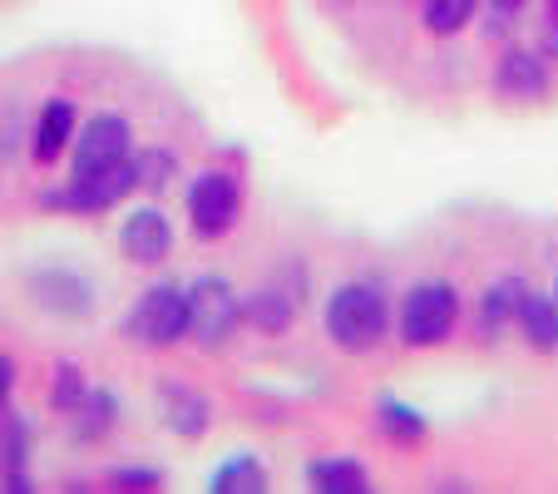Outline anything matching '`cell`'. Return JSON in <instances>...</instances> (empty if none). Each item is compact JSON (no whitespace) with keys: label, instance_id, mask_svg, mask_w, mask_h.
Instances as JSON below:
<instances>
[{"label":"cell","instance_id":"14","mask_svg":"<svg viewBox=\"0 0 558 494\" xmlns=\"http://www.w3.org/2000/svg\"><path fill=\"white\" fill-rule=\"evenodd\" d=\"M70 134H74V105L70 99H50V105L40 109V124H35V158H40V164L60 158Z\"/></svg>","mask_w":558,"mask_h":494},{"label":"cell","instance_id":"24","mask_svg":"<svg viewBox=\"0 0 558 494\" xmlns=\"http://www.w3.org/2000/svg\"><path fill=\"white\" fill-rule=\"evenodd\" d=\"M114 490H154V484H163V474L148 470V465H124V470H114Z\"/></svg>","mask_w":558,"mask_h":494},{"label":"cell","instance_id":"21","mask_svg":"<svg viewBox=\"0 0 558 494\" xmlns=\"http://www.w3.org/2000/svg\"><path fill=\"white\" fill-rule=\"evenodd\" d=\"M134 173H138V193H158L163 183L179 173V158L169 148H138L134 154Z\"/></svg>","mask_w":558,"mask_h":494},{"label":"cell","instance_id":"26","mask_svg":"<svg viewBox=\"0 0 558 494\" xmlns=\"http://www.w3.org/2000/svg\"><path fill=\"white\" fill-rule=\"evenodd\" d=\"M548 55H558V0H548V40H544Z\"/></svg>","mask_w":558,"mask_h":494},{"label":"cell","instance_id":"13","mask_svg":"<svg viewBox=\"0 0 558 494\" xmlns=\"http://www.w3.org/2000/svg\"><path fill=\"white\" fill-rule=\"evenodd\" d=\"M306 484L322 494H361V490H371V474H366V465L351 460V455H331V460L306 465Z\"/></svg>","mask_w":558,"mask_h":494},{"label":"cell","instance_id":"16","mask_svg":"<svg viewBox=\"0 0 558 494\" xmlns=\"http://www.w3.org/2000/svg\"><path fill=\"white\" fill-rule=\"evenodd\" d=\"M292 316H296V306H292V297H287L282 287H263V292H253L243 302V322L263 326V332H287Z\"/></svg>","mask_w":558,"mask_h":494},{"label":"cell","instance_id":"27","mask_svg":"<svg viewBox=\"0 0 558 494\" xmlns=\"http://www.w3.org/2000/svg\"><path fill=\"white\" fill-rule=\"evenodd\" d=\"M489 5H495V11H499V15H514V11H524L529 0H489Z\"/></svg>","mask_w":558,"mask_h":494},{"label":"cell","instance_id":"18","mask_svg":"<svg viewBox=\"0 0 558 494\" xmlns=\"http://www.w3.org/2000/svg\"><path fill=\"white\" fill-rule=\"evenodd\" d=\"M376 421H380V431H386L390 441H401V445H421L425 441V415L415 406H405V400H396V396H386L376 406Z\"/></svg>","mask_w":558,"mask_h":494},{"label":"cell","instance_id":"5","mask_svg":"<svg viewBox=\"0 0 558 494\" xmlns=\"http://www.w3.org/2000/svg\"><path fill=\"white\" fill-rule=\"evenodd\" d=\"M243 326V297L222 277H198L189 287V337L198 347H222Z\"/></svg>","mask_w":558,"mask_h":494},{"label":"cell","instance_id":"12","mask_svg":"<svg viewBox=\"0 0 558 494\" xmlns=\"http://www.w3.org/2000/svg\"><path fill=\"white\" fill-rule=\"evenodd\" d=\"M514 326L534 351H558V297L524 292L514 306Z\"/></svg>","mask_w":558,"mask_h":494},{"label":"cell","instance_id":"4","mask_svg":"<svg viewBox=\"0 0 558 494\" xmlns=\"http://www.w3.org/2000/svg\"><path fill=\"white\" fill-rule=\"evenodd\" d=\"M129 193H138L134 154H129L124 164H109V169L74 173V183L45 193L40 203H45V208H54V213H105V208H114L119 198H129Z\"/></svg>","mask_w":558,"mask_h":494},{"label":"cell","instance_id":"3","mask_svg":"<svg viewBox=\"0 0 558 494\" xmlns=\"http://www.w3.org/2000/svg\"><path fill=\"white\" fill-rule=\"evenodd\" d=\"M454 316H460V297L450 282H415L401 297V341L405 347H440L454 332Z\"/></svg>","mask_w":558,"mask_h":494},{"label":"cell","instance_id":"11","mask_svg":"<svg viewBox=\"0 0 558 494\" xmlns=\"http://www.w3.org/2000/svg\"><path fill=\"white\" fill-rule=\"evenodd\" d=\"M31 292L40 297V306H50V312H60V316H80V312H89V302H95V287H89L85 277L64 273V267L35 273Z\"/></svg>","mask_w":558,"mask_h":494},{"label":"cell","instance_id":"25","mask_svg":"<svg viewBox=\"0 0 558 494\" xmlns=\"http://www.w3.org/2000/svg\"><path fill=\"white\" fill-rule=\"evenodd\" d=\"M11 390H15V361H11V357H0V410H5Z\"/></svg>","mask_w":558,"mask_h":494},{"label":"cell","instance_id":"19","mask_svg":"<svg viewBox=\"0 0 558 494\" xmlns=\"http://www.w3.org/2000/svg\"><path fill=\"white\" fill-rule=\"evenodd\" d=\"M529 287L524 282H514V277H505V282H495L485 292V312H480V332L485 337H499V326L505 322H514V306H519V297H524Z\"/></svg>","mask_w":558,"mask_h":494},{"label":"cell","instance_id":"6","mask_svg":"<svg viewBox=\"0 0 558 494\" xmlns=\"http://www.w3.org/2000/svg\"><path fill=\"white\" fill-rule=\"evenodd\" d=\"M238 203H243V193H238V179L222 169H208L193 179L189 189V222L198 238H222V232L238 222Z\"/></svg>","mask_w":558,"mask_h":494},{"label":"cell","instance_id":"1","mask_svg":"<svg viewBox=\"0 0 558 494\" xmlns=\"http://www.w3.org/2000/svg\"><path fill=\"white\" fill-rule=\"evenodd\" d=\"M386 326H390V306L371 282H341L327 297V332L337 347L366 351L386 337Z\"/></svg>","mask_w":558,"mask_h":494},{"label":"cell","instance_id":"8","mask_svg":"<svg viewBox=\"0 0 558 494\" xmlns=\"http://www.w3.org/2000/svg\"><path fill=\"white\" fill-rule=\"evenodd\" d=\"M158 421L183 441H203L213 421V406L189 386V381H158Z\"/></svg>","mask_w":558,"mask_h":494},{"label":"cell","instance_id":"9","mask_svg":"<svg viewBox=\"0 0 558 494\" xmlns=\"http://www.w3.org/2000/svg\"><path fill=\"white\" fill-rule=\"evenodd\" d=\"M119 248H124V257H134L144 267L163 263L173 253V222L163 218V208H134L119 228Z\"/></svg>","mask_w":558,"mask_h":494},{"label":"cell","instance_id":"7","mask_svg":"<svg viewBox=\"0 0 558 494\" xmlns=\"http://www.w3.org/2000/svg\"><path fill=\"white\" fill-rule=\"evenodd\" d=\"M134 154V138H129V124L119 115H95L85 124V134L74 138V173H95L109 169V164H124Z\"/></svg>","mask_w":558,"mask_h":494},{"label":"cell","instance_id":"17","mask_svg":"<svg viewBox=\"0 0 558 494\" xmlns=\"http://www.w3.org/2000/svg\"><path fill=\"white\" fill-rule=\"evenodd\" d=\"M114 415H119V400L109 396L105 386H89L85 406L74 410L70 421H74V435H80V441H105L109 425H114Z\"/></svg>","mask_w":558,"mask_h":494},{"label":"cell","instance_id":"2","mask_svg":"<svg viewBox=\"0 0 558 494\" xmlns=\"http://www.w3.org/2000/svg\"><path fill=\"white\" fill-rule=\"evenodd\" d=\"M124 337L138 347H173L189 337V292L173 282H154L124 316Z\"/></svg>","mask_w":558,"mask_h":494},{"label":"cell","instance_id":"10","mask_svg":"<svg viewBox=\"0 0 558 494\" xmlns=\"http://www.w3.org/2000/svg\"><path fill=\"white\" fill-rule=\"evenodd\" d=\"M495 89L505 99H519V105H534V99L548 95V70L538 55L529 50H509L499 60V74H495Z\"/></svg>","mask_w":558,"mask_h":494},{"label":"cell","instance_id":"23","mask_svg":"<svg viewBox=\"0 0 558 494\" xmlns=\"http://www.w3.org/2000/svg\"><path fill=\"white\" fill-rule=\"evenodd\" d=\"M421 5H425V25H430L435 35L464 31V21L480 11V0H421Z\"/></svg>","mask_w":558,"mask_h":494},{"label":"cell","instance_id":"20","mask_svg":"<svg viewBox=\"0 0 558 494\" xmlns=\"http://www.w3.org/2000/svg\"><path fill=\"white\" fill-rule=\"evenodd\" d=\"M25 460H31V421L5 415V431H0V480L5 474H25Z\"/></svg>","mask_w":558,"mask_h":494},{"label":"cell","instance_id":"15","mask_svg":"<svg viewBox=\"0 0 558 494\" xmlns=\"http://www.w3.org/2000/svg\"><path fill=\"white\" fill-rule=\"evenodd\" d=\"M208 490L213 494H263L267 490V470H263L257 455H238V460H228V465L213 470Z\"/></svg>","mask_w":558,"mask_h":494},{"label":"cell","instance_id":"22","mask_svg":"<svg viewBox=\"0 0 558 494\" xmlns=\"http://www.w3.org/2000/svg\"><path fill=\"white\" fill-rule=\"evenodd\" d=\"M85 396H89L85 371L74 366V361L54 366V390H50V400H54V410H60V415H74V410L85 406Z\"/></svg>","mask_w":558,"mask_h":494}]
</instances>
